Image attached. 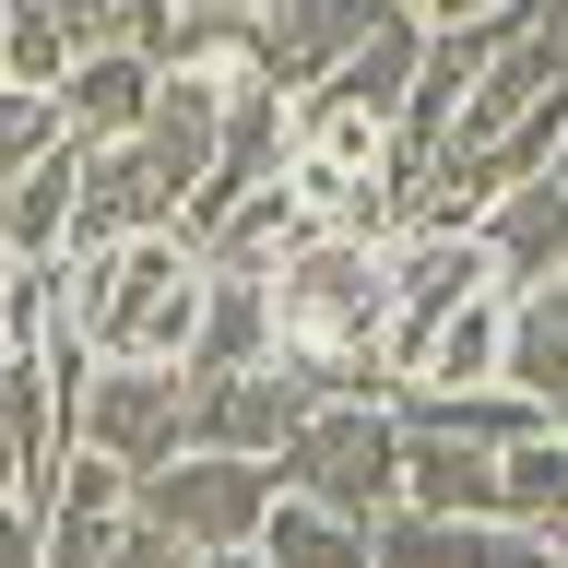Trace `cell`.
Wrapping results in <instances>:
<instances>
[{"label":"cell","instance_id":"1","mask_svg":"<svg viewBox=\"0 0 568 568\" xmlns=\"http://www.w3.org/2000/svg\"><path fill=\"white\" fill-rule=\"evenodd\" d=\"M48 320L95 367H178L190 355V320H202V261L190 237H119V248H71L48 261Z\"/></svg>","mask_w":568,"mask_h":568},{"label":"cell","instance_id":"2","mask_svg":"<svg viewBox=\"0 0 568 568\" xmlns=\"http://www.w3.org/2000/svg\"><path fill=\"white\" fill-rule=\"evenodd\" d=\"M273 355H379V320H390V261L379 237H344V225H308L273 273Z\"/></svg>","mask_w":568,"mask_h":568},{"label":"cell","instance_id":"3","mask_svg":"<svg viewBox=\"0 0 568 568\" xmlns=\"http://www.w3.org/2000/svg\"><path fill=\"white\" fill-rule=\"evenodd\" d=\"M273 497H308L332 521L403 509V426H390V403H308L273 450Z\"/></svg>","mask_w":568,"mask_h":568},{"label":"cell","instance_id":"4","mask_svg":"<svg viewBox=\"0 0 568 568\" xmlns=\"http://www.w3.org/2000/svg\"><path fill=\"white\" fill-rule=\"evenodd\" d=\"M261 509H273V462H237V450H178L131 474V521L166 532L178 557H248Z\"/></svg>","mask_w":568,"mask_h":568},{"label":"cell","instance_id":"5","mask_svg":"<svg viewBox=\"0 0 568 568\" xmlns=\"http://www.w3.org/2000/svg\"><path fill=\"white\" fill-rule=\"evenodd\" d=\"M71 450L119 462V474L178 462L190 450V379H178V367H95L83 403H71Z\"/></svg>","mask_w":568,"mask_h":568},{"label":"cell","instance_id":"6","mask_svg":"<svg viewBox=\"0 0 568 568\" xmlns=\"http://www.w3.org/2000/svg\"><path fill=\"white\" fill-rule=\"evenodd\" d=\"M178 379H190V450L273 462L284 426L308 415V390H296V367H284V355H261V367H178Z\"/></svg>","mask_w":568,"mask_h":568},{"label":"cell","instance_id":"7","mask_svg":"<svg viewBox=\"0 0 568 568\" xmlns=\"http://www.w3.org/2000/svg\"><path fill=\"white\" fill-rule=\"evenodd\" d=\"M284 154H296V95H273L261 71H237V83H225V119H213V166H202V190H190V213H178V225H202V213L248 202V190H273Z\"/></svg>","mask_w":568,"mask_h":568},{"label":"cell","instance_id":"8","mask_svg":"<svg viewBox=\"0 0 568 568\" xmlns=\"http://www.w3.org/2000/svg\"><path fill=\"white\" fill-rule=\"evenodd\" d=\"M367 568H557V545L521 521H450V509H379Z\"/></svg>","mask_w":568,"mask_h":568},{"label":"cell","instance_id":"9","mask_svg":"<svg viewBox=\"0 0 568 568\" xmlns=\"http://www.w3.org/2000/svg\"><path fill=\"white\" fill-rule=\"evenodd\" d=\"M415 60H426V12L379 0V24H367L344 60H332L308 95H296V119H390V106L415 95Z\"/></svg>","mask_w":568,"mask_h":568},{"label":"cell","instance_id":"10","mask_svg":"<svg viewBox=\"0 0 568 568\" xmlns=\"http://www.w3.org/2000/svg\"><path fill=\"white\" fill-rule=\"evenodd\" d=\"M379 261H390V320H379V344H390V332L450 320L462 296H497V273H486V248H474V225H403V237H379Z\"/></svg>","mask_w":568,"mask_h":568},{"label":"cell","instance_id":"11","mask_svg":"<svg viewBox=\"0 0 568 568\" xmlns=\"http://www.w3.org/2000/svg\"><path fill=\"white\" fill-rule=\"evenodd\" d=\"M474 248H486L497 296H532V284L568 261V142H557L545 178H521V190H497V202L474 213Z\"/></svg>","mask_w":568,"mask_h":568},{"label":"cell","instance_id":"12","mask_svg":"<svg viewBox=\"0 0 568 568\" xmlns=\"http://www.w3.org/2000/svg\"><path fill=\"white\" fill-rule=\"evenodd\" d=\"M367 24H379V0H273V12H248V71L273 95H308Z\"/></svg>","mask_w":568,"mask_h":568},{"label":"cell","instance_id":"13","mask_svg":"<svg viewBox=\"0 0 568 568\" xmlns=\"http://www.w3.org/2000/svg\"><path fill=\"white\" fill-rule=\"evenodd\" d=\"M60 450H71V415H60V390H48V367H36V344L0 355V486L36 509L48 474H60Z\"/></svg>","mask_w":568,"mask_h":568},{"label":"cell","instance_id":"14","mask_svg":"<svg viewBox=\"0 0 568 568\" xmlns=\"http://www.w3.org/2000/svg\"><path fill=\"white\" fill-rule=\"evenodd\" d=\"M48 106H60V142H119V131H142V106H154V60L95 48V60H71L60 83H48Z\"/></svg>","mask_w":568,"mask_h":568},{"label":"cell","instance_id":"15","mask_svg":"<svg viewBox=\"0 0 568 568\" xmlns=\"http://www.w3.org/2000/svg\"><path fill=\"white\" fill-rule=\"evenodd\" d=\"M273 355V296L261 273H202V320H190V355L178 367H261Z\"/></svg>","mask_w":568,"mask_h":568},{"label":"cell","instance_id":"16","mask_svg":"<svg viewBox=\"0 0 568 568\" xmlns=\"http://www.w3.org/2000/svg\"><path fill=\"white\" fill-rule=\"evenodd\" d=\"M0 248H12V261H60L71 248V142H48V154L0 190Z\"/></svg>","mask_w":568,"mask_h":568},{"label":"cell","instance_id":"17","mask_svg":"<svg viewBox=\"0 0 568 568\" xmlns=\"http://www.w3.org/2000/svg\"><path fill=\"white\" fill-rule=\"evenodd\" d=\"M497 521H521V532L568 521V426H532V438L497 450Z\"/></svg>","mask_w":568,"mask_h":568},{"label":"cell","instance_id":"18","mask_svg":"<svg viewBox=\"0 0 568 568\" xmlns=\"http://www.w3.org/2000/svg\"><path fill=\"white\" fill-rule=\"evenodd\" d=\"M248 557L261 568H367V521H332V509H308V497H273Z\"/></svg>","mask_w":568,"mask_h":568},{"label":"cell","instance_id":"19","mask_svg":"<svg viewBox=\"0 0 568 568\" xmlns=\"http://www.w3.org/2000/svg\"><path fill=\"white\" fill-rule=\"evenodd\" d=\"M48 24H60V48H71V60H95V48L166 60V24H178V0H48Z\"/></svg>","mask_w":568,"mask_h":568},{"label":"cell","instance_id":"20","mask_svg":"<svg viewBox=\"0 0 568 568\" xmlns=\"http://www.w3.org/2000/svg\"><path fill=\"white\" fill-rule=\"evenodd\" d=\"M48 142H60V106L36 95V83H0V190H12V178L48 154Z\"/></svg>","mask_w":568,"mask_h":568},{"label":"cell","instance_id":"21","mask_svg":"<svg viewBox=\"0 0 568 568\" xmlns=\"http://www.w3.org/2000/svg\"><path fill=\"white\" fill-rule=\"evenodd\" d=\"M36 308H48V261H12L0 248V355L36 344Z\"/></svg>","mask_w":568,"mask_h":568},{"label":"cell","instance_id":"22","mask_svg":"<svg viewBox=\"0 0 568 568\" xmlns=\"http://www.w3.org/2000/svg\"><path fill=\"white\" fill-rule=\"evenodd\" d=\"M0 568H36V509L0 486Z\"/></svg>","mask_w":568,"mask_h":568},{"label":"cell","instance_id":"23","mask_svg":"<svg viewBox=\"0 0 568 568\" xmlns=\"http://www.w3.org/2000/svg\"><path fill=\"white\" fill-rule=\"evenodd\" d=\"M106 568H178V545H166V532H142V521H131L119 545H106Z\"/></svg>","mask_w":568,"mask_h":568},{"label":"cell","instance_id":"24","mask_svg":"<svg viewBox=\"0 0 568 568\" xmlns=\"http://www.w3.org/2000/svg\"><path fill=\"white\" fill-rule=\"evenodd\" d=\"M178 12H213V24H248V12H273V0H178Z\"/></svg>","mask_w":568,"mask_h":568},{"label":"cell","instance_id":"25","mask_svg":"<svg viewBox=\"0 0 568 568\" xmlns=\"http://www.w3.org/2000/svg\"><path fill=\"white\" fill-rule=\"evenodd\" d=\"M509 12H532V24H568V0H509Z\"/></svg>","mask_w":568,"mask_h":568},{"label":"cell","instance_id":"26","mask_svg":"<svg viewBox=\"0 0 568 568\" xmlns=\"http://www.w3.org/2000/svg\"><path fill=\"white\" fill-rule=\"evenodd\" d=\"M178 568H261V557H178Z\"/></svg>","mask_w":568,"mask_h":568},{"label":"cell","instance_id":"27","mask_svg":"<svg viewBox=\"0 0 568 568\" xmlns=\"http://www.w3.org/2000/svg\"><path fill=\"white\" fill-rule=\"evenodd\" d=\"M403 12H426V0H403Z\"/></svg>","mask_w":568,"mask_h":568}]
</instances>
